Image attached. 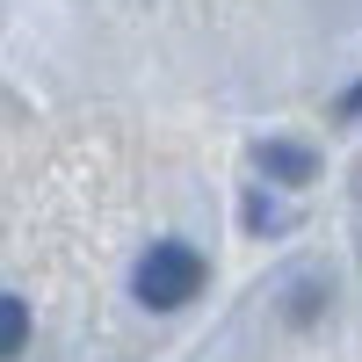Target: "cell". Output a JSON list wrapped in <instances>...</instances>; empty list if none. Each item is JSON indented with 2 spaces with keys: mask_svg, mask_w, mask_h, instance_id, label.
<instances>
[{
  "mask_svg": "<svg viewBox=\"0 0 362 362\" xmlns=\"http://www.w3.org/2000/svg\"><path fill=\"white\" fill-rule=\"evenodd\" d=\"M254 167H261L268 181H290V189H297V181H312L319 160L305 153V145H283V138H276V145H261V153H254Z\"/></svg>",
  "mask_w": 362,
  "mask_h": 362,
  "instance_id": "obj_2",
  "label": "cell"
},
{
  "mask_svg": "<svg viewBox=\"0 0 362 362\" xmlns=\"http://www.w3.org/2000/svg\"><path fill=\"white\" fill-rule=\"evenodd\" d=\"M22 341H29V312L15 305V297H0V362H15Z\"/></svg>",
  "mask_w": 362,
  "mask_h": 362,
  "instance_id": "obj_3",
  "label": "cell"
},
{
  "mask_svg": "<svg viewBox=\"0 0 362 362\" xmlns=\"http://www.w3.org/2000/svg\"><path fill=\"white\" fill-rule=\"evenodd\" d=\"M131 290H138V305H153V312H181V305L203 290V254H196V247H174V239H160V247H145Z\"/></svg>",
  "mask_w": 362,
  "mask_h": 362,
  "instance_id": "obj_1",
  "label": "cell"
}]
</instances>
